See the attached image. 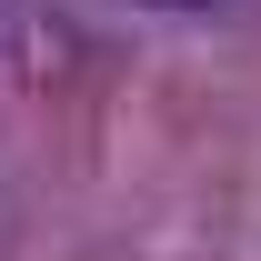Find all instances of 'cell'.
Masks as SVG:
<instances>
[{
	"label": "cell",
	"mask_w": 261,
	"mask_h": 261,
	"mask_svg": "<svg viewBox=\"0 0 261 261\" xmlns=\"http://www.w3.org/2000/svg\"><path fill=\"white\" fill-rule=\"evenodd\" d=\"M161 10H211V0H161Z\"/></svg>",
	"instance_id": "1"
}]
</instances>
